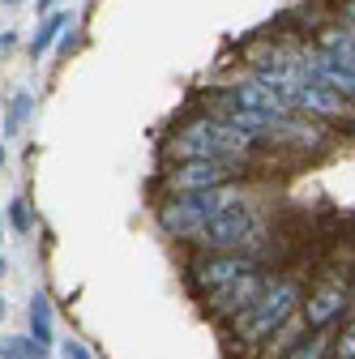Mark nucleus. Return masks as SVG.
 Segmentation results:
<instances>
[{"instance_id":"1","label":"nucleus","mask_w":355,"mask_h":359,"mask_svg":"<svg viewBox=\"0 0 355 359\" xmlns=\"http://www.w3.org/2000/svg\"><path fill=\"white\" fill-rule=\"evenodd\" d=\"M300 304H304V274L300 269H274V278L261 291V299L248 312H240L236 321L223 325V338L232 346H240V355L257 359L265 351V342L300 312Z\"/></svg>"},{"instance_id":"2","label":"nucleus","mask_w":355,"mask_h":359,"mask_svg":"<svg viewBox=\"0 0 355 359\" xmlns=\"http://www.w3.org/2000/svg\"><path fill=\"white\" fill-rule=\"evenodd\" d=\"M163 154L171 163H197L201 158V163H232V167H244L248 171L261 150L244 137V133H236L232 124L197 111L185 124L171 128V137L163 142Z\"/></svg>"},{"instance_id":"3","label":"nucleus","mask_w":355,"mask_h":359,"mask_svg":"<svg viewBox=\"0 0 355 359\" xmlns=\"http://www.w3.org/2000/svg\"><path fill=\"white\" fill-rule=\"evenodd\" d=\"M244 201H253V193L244 184L210 189V193H185V197H163V205H159V231L171 244H193L218 214H227V210H236Z\"/></svg>"},{"instance_id":"4","label":"nucleus","mask_w":355,"mask_h":359,"mask_svg":"<svg viewBox=\"0 0 355 359\" xmlns=\"http://www.w3.org/2000/svg\"><path fill=\"white\" fill-rule=\"evenodd\" d=\"M265 244H270V218L261 214L257 201H244L227 214H218L193 240V252H248L265 261Z\"/></svg>"},{"instance_id":"5","label":"nucleus","mask_w":355,"mask_h":359,"mask_svg":"<svg viewBox=\"0 0 355 359\" xmlns=\"http://www.w3.org/2000/svg\"><path fill=\"white\" fill-rule=\"evenodd\" d=\"M351 278H355L351 257H334L313 274V283L304 287V304H300V317L308 330H338L342 325L347 299H351Z\"/></svg>"},{"instance_id":"6","label":"nucleus","mask_w":355,"mask_h":359,"mask_svg":"<svg viewBox=\"0 0 355 359\" xmlns=\"http://www.w3.org/2000/svg\"><path fill=\"white\" fill-rule=\"evenodd\" d=\"M265 261L261 257H248V252H193L189 265H185V283L197 299H206L210 291L236 283L248 269H261Z\"/></svg>"},{"instance_id":"7","label":"nucleus","mask_w":355,"mask_h":359,"mask_svg":"<svg viewBox=\"0 0 355 359\" xmlns=\"http://www.w3.org/2000/svg\"><path fill=\"white\" fill-rule=\"evenodd\" d=\"M270 278H274V269H248V274H240L236 283H227V287H218V291H210L206 299H201V308H206V317L214 321V325H227V321H236L240 312H248L257 299H261V291L270 287Z\"/></svg>"},{"instance_id":"8","label":"nucleus","mask_w":355,"mask_h":359,"mask_svg":"<svg viewBox=\"0 0 355 359\" xmlns=\"http://www.w3.org/2000/svg\"><path fill=\"white\" fill-rule=\"evenodd\" d=\"M244 167H232V163H171L163 171V193L167 197H185V193H210V189H227V184H240Z\"/></svg>"},{"instance_id":"9","label":"nucleus","mask_w":355,"mask_h":359,"mask_svg":"<svg viewBox=\"0 0 355 359\" xmlns=\"http://www.w3.org/2000/svg\"><path fill=\"white\" fill-rule=\"evenodd\" d=\"M287 103H291V111L317 120V124H355V103L326 90V86H317L313 77H300L287 90Z\"/></svg>"},{"instance_id":"10","label":"nucleus","mask_w":355,"mask_h":359,"mask_svg":"<svg viewBox=\"0 0 355 359\" xmlns=\"http://www.w3.org/2000/svg\"><path fill=\"white\" fill-rule=\"evenodd\" d=\"M26 317H30V338L43 346V351H52L56 346V317H52V299L34 291L30 295V308H26Z\"/></svg>"},{"instance_id":"11","label":"nucleus","mask_w":355,"mask_h":359,"mask_svg":"<svg viewBox=\"0 0 355 359\" xmlns=\"http://www.w3.org/2000/svg\"><path fill=\"white\" fill-rule=\"evenodd\" d=\"M334 334L338 330H308L283 359H334Z\"/></svg>"},{"instance_id":"12","label":"nucleus","mask_w":355,"mask_h":359,"mask_svg":"<svg viewBox=\"0 0 355 359\" xmlns=\"http://www.w3.org/2000/svg\"><path fill=\"white\" fill-rule=\"evenodd\" d=\"M60 30H73V13H48V18H43L39 30H34V39H30V56L39 60V56L60 39Z\"/></svg>"},{"instance_id":"13","label":"nucleus","mask_w":355,"mask_h":359,"mask_svg":"<svg viewBox=\"0 0 355 359\" xmlns=\"http://www.w3.org/2000/svg\"><path fill=\"white\" fill-rule=\"evenodd\" d=\"M304 334H308V325H304V317L295 312V317H291V321H287V325H283V330L270 338V342H265V351H261L257 359H283V355H287V351H291V346L304 338Z\"/></svg>"},{"instance_id":"14","label":"nucleus","mask_w":355,"mask_h":359,"mask_svg":"<svg viewBox=\"0 0 355 359\" xmlns=\"http://www.w3.org/2000/svg\"><path fill=\"white\" fill-rule=\"evenodd\" d=\"M52 351H43L30 334H5L0 338V359H48Z\"/></svg>"},{"instance_id":"15","label":"nucleus","mask_w":355,"mask_h":359,"mask_svg":"<svg viewBox=\"0 0 355 359\" xmlns=\"http://www.w3.org/2000/svg\"><path fill=\"white\" fill-rule=\"evenodd\" d=\"M30 107H34L30 90H18V95L9 99V116H5V137H18V133H22V124H26Z\"/></svg>"},{"instance_id":"16","label":"nucleus","mask_w":355,"mask_h":359,"mask_svg":"<svg viewBox=\"0 0 355 359\" xmlns=\"http://www.w3.org/2000/svg\"><path fill=\"white\" fill-rule=\"evenodd\" d=\"M9 227H13L18 236H30V231H34V214H30V201H26V197H13V201H9Z\"/></svg>"},{"instance_id":"17","label":"nucleus","mask_w":355,"mask_h":359,"mask_svg":"<svg viewBox=\"0 0 355 359\" xmlns=\"http://www.w3.org/2000/svg\"><path fill=\"white\" fill-rule=\"evenodd\" d=\"M334 359H355V317H347L334 334Z\"/></svg>"},{"instance_id":"18","label":"nucleus","mask_w":355,"mask_h":359,"mask_svg":"<svg viewBox=\"0 0 355 359\" xmlns=\"http://www.w3.org/2000/svg\"><path fill=\"white\" fill-rule=\"evenodd\" d=\"M56 351H60V359H95L91 351H86V346L77 342V338H65V342H60Z\"/></svg>"},{"instance_id":"19","label":"nucleus","mask_w":355,"mask_h":359,"mask_svg":"<svg viewBox=\"0 0 355 359\" xmlns=\"http://www.w3.org/2000/svg\"><path fill=\"white\" fill-rule=\"evenodd\" d=\"M34 9H39V13H43V18H48V13H52V9H56V0H34Z\"/></svg>"},{"instance_id":"20","label":"nucleus","mask_w":355,"mask_h":359,"mask_svg":"<svg viewBox=\"0 0 355 359\" xmlns=\"http://www.w3.org/2000/svg\"><path fill=\"white\" fill-rule=\"evenodd\" d=\"M9 274V261H5V252H0V278H5Z\"/></svg>"},{"instance_id":"21","label":"nucleus","mask_w":355,"mask_h":359,"mask_svg":"<svg viewBox=\"0 0 355 359\" xmlns=\"http://www.w3.org/2000/svg\"><path fill=\"white\" fill-rule=\"evenodd\" d=\"M5 312H9V304H5V295H0V321H5Z\"/></svg>"},{"instance_id":"22","label":"nucleus","mask_w":355,"mask_h":359,"mask_svg":"<svg viewBox=\"0 0 355 359\" xmlns=\"http://www.w3.org/2000/svg\"><path fill=\"white\" fill-rule=\"evenodd\" d=\"M5 158H9V154H5V142H0V167H5Z\"/></svg>"},{"instance_id":"23","label":"nucleus","mask_w":355,"mask_h":359,"mask_svg":"<svg viewBox=\"0 0 355 359\" xmlns=\"http://www.w3.org/2000/svg\"><path fill=\"white\" fill-rule=\"evenodd\" d=\"M5 5H22V0H5Z\"/></svg>"},{"instance_id":"24","label":"nucleus","mask_w":355,"mask_h":359,"mask_svg":"<svg viewBox=\"0 0 355 359\" xmlns=\"http://www.w3.org/2000/svg\"><path fill=\"white\" fill-rule=\"evenodd\" d=\"M0 231H5V218H0Z\"/></svg>"}]
</instances>
